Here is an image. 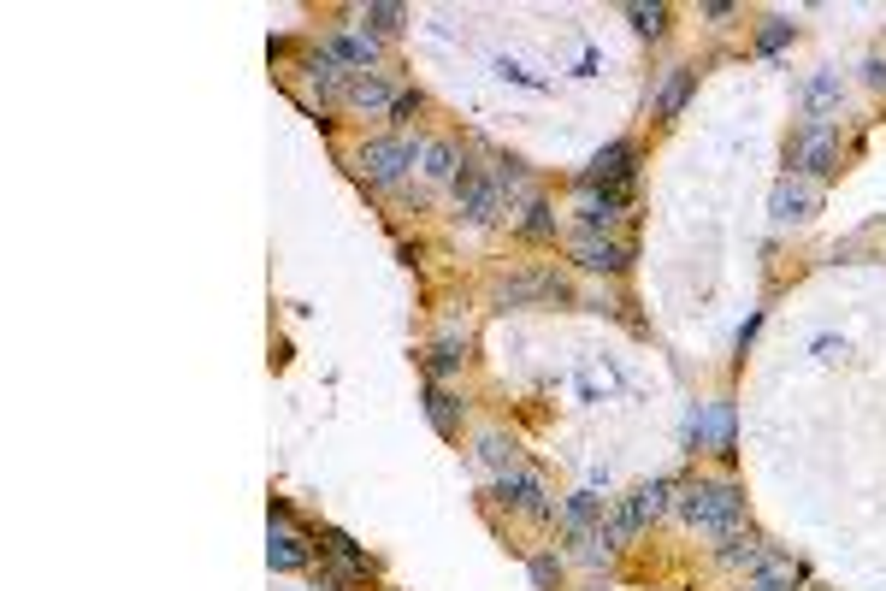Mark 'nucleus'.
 I'll return each instance as SVG.
<instances>
[{
  "label": "nucleus",
  "instance_id": "nucleus-1",
  "mask_svg": "<svg viewBox=\"0 0 886 591\" xmlns=\"http://www.w3.org/2000/svg\"><path fill=\"white\" fill-rule=\"evenodd\" d=\"M674 509L686 526L709 532V538H727V532L745 526V491L727 485V479H697V485H686V497H674Z\"/></svg>",
  "mask_w": 886,
  "mask_h": 591
},
{
  "label": "nucleus",
  "instance_id": "nucleus-2",
  "mask_svg": "<svg viewBox=\"0 0 886 591\" xmlns=\"http://www.w3.org/2000/svg\"><path fill=\"white\" fill-rule=\"evenodd\" d=\"M414 160H420V142H408V136H367L355 148V172L367 184H402Z\"/></svg>",
  "mask_w": 886,
  "mask_h": 591
},
{
  "label": "nucleus",
  "instance_id": "nucleus-3",
  "mask_svg": "<svg viewBox=\"0 0 886 591\" xmlns=\"http://www.w3.org/2000/svg\"><path fill=\"white\" fill-rule=\"evenodd\" d=\"M638 178V142H609V148H597L591 154V166L579 172V190H633Z\"/></svg>",
  "mask_w": 886,
  "mask_h": 591
},
{
  "label": "nucleus",
  "instance_id": "nucleus-4",
  "mask_svg": "<svg viewBox=\"0 0 886 591\" xmlns=\"http://www.w3.org/2000/svg\"><path fill=\"white\" fill-rule=\"evenodd\" d=\"M455 213H461L467 225H497V219H503V190H497V178L479 172V166H461V178H455Z\"/></svg>",
  "mask_w": 886,
  "mask_h": 591
},
{
  "label": "nucleus",
  "instance_id": "nucleus-5",
  "mask_svg": "<svg viewBox=\"0 0 886 591\" xmlns=\"http://www.w3.org/2000/svg\"><path fill=\"white\" fill-rule=\"evenodd\" d=\"M786 166H792V178H827V172H839V136L827 131V125H804V131L792 136V148H786Z\"/></svg>",
  "mask_w": 886,
  "mask_h": 591
},
{
  "label": "nucleus",
  "instance_id": "nucleus-6",
  "mask_svg": "<svg viewBox=\"0 0 886 591\" xmlns=\"http://www.w3.org/2000/svg\"><path fill=\"white\" fill-rule=\"evenodd\" d=\"M686 450H715L733 461V402H697L686 420Z\"/></svg>",
  "mask_w": 886,
  "mask_h": 591
},
{
  "label": "nucleus",
  "instance_id": "nucleus-7",
  "mask_svg": "<svg viewBox=\"0 0 886 591\" xmlns=\"http://www.w3.org/2000/svg\"><path fill=\"white\" fill-rule=\"evenodd\" d=\"M568 278L538 266V272H520V278H503L497 284V308H526V302H568Z\"/></svg>",
  "mask_w": 886,
  "mask_h": 591
},
{
  "label": "nucleus",
  "instance_id": "nucleus-8",
  "mask_svg": "<svg viewBox=\"0 0 886 591\" xmlns=\"http://www.w3.org/2000/svg\"><path fill=\"white\" fill-rule=\"evenodd\" d=\"M573 266H585V272H597V278H621V272L633 266V243L579 231V237H573Z\"/></svg>",
  "mask_w": 886,
  "mask_h": 591
},
{
  "label": "nucleus",
  "instance_id": "nucleus-9",
  "mask_svg": "<svg viewBox=\"0 0 886 591\" xmlns=\"http://www.w3.org/2000/svg\"><path fill=\"white\" fill-rule=\"evenodd\" d=\"M816 207H822V190L810 184V178H780L774 184V196H768V213H774V225H804V219H816Z\"/></svg>",
  "mask_w": 886,
  "mask_h": 591
},
{
  "label": "nucleus",
  "instance_id": "nucleus-10",
  "mask_svg": "<svg viewBox=\"0 0 886 591\" xmlns=\"http://www.w3.org/2000/svg\"><path fill=\"white\" fill-rule=\"evenodd\" d=\"M497 503H508L514 515H532V521H544V515H550V491H544V479H538V473H526V467L497 473Z\"/></svg>",
  "mask_w": 886,
  "mask_h": 591
},
{
  "label": "nucleus",
  "instance_id": "nucleus-11",
  "mask_svg": "<svg viewBox=\"0 0 886 591\" xmlns=\"http://www.w3.org/2000/svg\"><path fill=\"white\" fill-rule=\"evenodd\" d=\"M627 201L633 190H579V231H591V237H609L615 225H621V213H627Z\"/></svg>",
  "mask_w": 886,
  "mask_h": 591
},
{
  "label": "nucleus",
  "instance_id": "nucleus-12",
  "mask_svg": "<svg viewBox=\"0 0 886 591\" xmlns=\"http://www.w3.org/2000/svg\"><path fill=\"white\" fill-rule=\"evenodd\" d=\"M715 556H721L727 568H751V574H757L762 562L774 556V544H762V538L751 532V526H739V532H727V538L715 544Z\"/></svg>",
  "mask_w": 886,
  "mask_h": 591
},
{
  "label": "nucleus",
  "instance_id": "nucleus-13",
  "mask_svg": "<svg viewBox=\"0 0 886 591\" xmlns=\"http://www.w3.org/2000/svg\"><path fill=\"white\" fill-rule=\"evenodd\" d=\"M266 562H272V574H296V568H308V538H302L296 526H272V538H266Z\"/></svg>",
  "mask_w": 886,
  "mask_h": 591
},
{
  "label": "nucleus",
  "instance_id": "nucleus-14",
  "mask_svg": "<svg viewBox=\"0 0 886 591\" xmlns=\"http://www.w3.org/2000/svg\"><path fill=\"white\" fill-rule=\"evenodd\" d=\"M697 89V71L692 66H668V77H662V89H656V119L668 125V119H680L686 113V101H692Z\"/></svg>",
  "mask_w": 886,
  "mask_h": 591
},
{
  "label": "nucleus",
  "instance_id": "nucleus-15",
  "mask_svg": "<svg viewBox=\"0 0 886 591\" xmlns=\"http://www.w3.org/2000/svg\"><path fill=\"white\" fill-rule=\"evenodd\" d=\"M839 101H845L839 71H816V77L804 83V119H810V125H827V113H839Z\"/></svg>",
  "mask_w": 886,
  "mask_h": 591
},
{
  "label": "nucleus",
  "instance_id": "nucleus-16",
  "mask_svg": "<svg viewBox=\"0 0 886 591\" xmlns=\"http://www.w3.org/2000/svg\"><path fill=\"white\" fill-rule=\"evenodd\" d=\"M331 54H337L349 71H373L379 66V36H373V30H337V36H331Z\"/></svg>",
  "mask_w": 886,
  "mask_h": 591
},
{
  "label": "nucleus",
  "instance_id": "nucleus-17",
  "mask_svg": "<svg viewBox=\"0 0 886 591\" xmlns=\"http://www.w3.org/2000/svg\"><path fill=\"white\" fill-rule=\"evenodd\" d=\"M343 101H349V107H361V113H390L396 89L384 83L379 71H355V77H349V89H343Z\"/></svg>",
  "mask_w": 886,
  "mask_h": 591
},
{
  "label": "nucleus",
  "instance_id": "nucleus-18",
  "mask_svg": "<svg viewBox=\"0 0 886 591\" xmlns=\"http://www.w3.org/2000/svg\"><path fill=\"white\" fill-rule=\"evenodd\" d=\"M319 550L337 562V568H355V574H373V556L349 538V532H337V526H319Z\"/></svg>",
  "mask_w": 886,
  "mask_h": 591
},
{
  "label": "nucleus",
  "instance_id": "nucleus-19",
  "mask_svg": "<svg viewBox=\"0 0 886 591\" xmlns=\"http://www.w3.org/2000/svg\"><path fill=\"white\" fill-rule=\"evenodd\" d=\"M461 166H467V160H461V148H455V142H420V172H426L432 184H455V178H461Z\"/></svg>",
  "mask_w": 886,
  "mask_h": 591
},
{
  "label": "nucleus",
  "instance_id": "nucleus-20",
  "mask_svg": "<svg viewBox=\"0 0 886 591\" xmlns=\"http://www.w3.org/2000/svg\"><path fill=\"white\" fill-rule=\"evenodd\" d=\"M426 420L438 426L443 438H455L461 432V396H449L443 385H426Z\"/></svg>",
  "mask_w": 886,
  "mask_h": 591
},
{
  "label": "nucleus",
  "instance_id": "nucleus-21",
  "mask_svg": "<svg viewBox=\"0 0 886 591\" xmlns=\"http://www.w3.org/2000/svg\"><path fill=\"white\" fill-rule=\"evenodd\" d=\"M798 586V574H792V562H786V550H774L768 562H762L757 574L745 580V591H792Z\"/></svg>",
  "mask_w": 886,
  "mask_h": 591
},
{
  "label": "nucleus",
  "instance_id": "nucleus-22",
  "mask_svg": "<svg viewBox=\"0 0 886 591\" xmlns=\"http://www.w3.org/2000/svg\"><path fill=\"white\" fill-rule=\"evenodd\" d=\"M479 461H485L491 473H514V467H520V444L503 438V432H485V438H479Z\"/></svg>",
  "mask_w": 886,
  "mask_h": 591
},
{
  "label": "nucleus",
  "instance_id": "nucleus-23",
  "mask_svg": "<svg viewBox=\"0 0 886 591\" xmlns=\"http://www.w3.org/2000/svg\"><path fill=\"white\" fill-rule=\"evenodd\" d=\"M668 503H674V485H668V479H650V485H638V491H633L638 521H656V515H668Z\"/></svg>",
  "mask_w": 886,
  "mask_h": 591
},
{
  "label": "nucleus",
  "instance_id": "nucleus-24",
  "mask_svg": "<svg viewBox=\"0 0 886 591\" xmlns=\"http://www.w3.org/2000/svg\"><path fill=\"white\" fill-rule=\"evenodd\" d=\"M461 361H467V337H461V343H455V337H438L432 355H426V373H432V379H449Z\"/></svg>",
  "mask_w": 886,
  "mask_h": 591
},
{
  "label": "nucleus",
  "instance_id": "nucleus-25",
  "mask_svg": "<svg viewBox=\"0 0 886 591\" xmlns=\"http://www.w3.org/2000/svg\"><path fill=\"white\" fill-rule=\"evenodd\" d=\"M402 18H408V12H402L396 0H373V6H361V24H367L373 36H396V30H402Z\"/></svg>",
  "mask_w": 886,
  "mask_h": 591
},
{
  "label": "nucleus",
  "instance_id": "nucleus-26",
  "mask_svg": "<svg viewBox=\"0 0 886 591\" xmlns=\"http://www.w3.org/2000/svg\"><path fill=\"white\" fill-rule=\"evenodd\" d=\"M491 178H497V190H503V196L532 201V178H526V166H520V160H491Z\"/></svg>",
  "mask_w": 886,
  "mask_h": 591
},
{
  "label": "nucleus",
  "instance_id": "nucleus-27",
  "mask_svg": "<svg viewBox=\"0 0 886 591\" xmlns=\"http://www.w3.org/2000/svg\"><path fill=\"white\" fill-rule=\"evenodd\" d=\"M526 237H532V243H550V237H556V207L544 196L526 201Z\"/></svg>",
  "mask_w": 886,
  "mask_h": 591
},
{
  "label": "nucleus",
  "instance_id": "nucleus-28",
  "mask_svg": "<svg viewBox=\"0 0 886 591\" xmlns=\"http://www.w3.org/2000/svg\"><path fill=\"white\" fill-rule=\"evenodd\" d=\"M627 18H633L638 36H650V42L668 30V6H627Z\"/></svg>",
  "mask_w": 886,
  "mask_h": 591
},
{
  "label": "nucleus",
  "instance_id": "nucleus-29",
  "mask_svg": "<svg viewBox=\"0 0 886 591\" xmlns=\"http://www.w3.org/2000/svg\"><path fill=\"white\" fill-rule=\"evenodd\" d=\"M792 36H798V24H786V18H768V24L757 30V54H780Z\"/></svg>",
  "mask_w": 886,
  "mask_h": 591
},
{
  "label": "nucleus",
  "instance_id": "nucleus-30",
  "mask_svg": "<svg viewBox=\"0 0 886 591\" xmlns=\"http://www.w3.org/2000/svg\"><path fill=\"white\" fill-rule=\"evenodd\" d=\"M420 113H426V95H420V89H396L390 119H396V125H408V119H420Z\"/></svg>",
  "mask_w": 886,
  "mask_h": 591
},
{
  "label": "nucleus",
  "instance_id": "nucleus-31",
  "mask_svg": "<svg viewBox=\"0 0 886 591\" xmlns=\"http://www.w3.org/2000/svg\"><path fill=\"white\" fill-rule=\"evenodd\" d=\"M556 580H562V562H556V556H532V586L550 591Z\"/></svg>",
  "mask_w": 886,
  "mask_h": 591
},
{
  "label": "nucleus",
  "instance_id": "nucleus-32",
  "mask_svg": "<svg viewBox=\"0 0 886 591\" xmlns=\"http://www.w3.org/2000/svg\"><path fill=\"white\" fill-rule=\"evenodd\" d=\"M863 83H869V89H886V60H881V54H869V60H863Z\"/></svg>",
  "mask_w": 886,
  "mask_h": 591
},
{
  "label": "nucleus",
  "instance_id": "nucleus-33",
  "mask_svg": "<svg viewBox=\"0 0 886 591\" xmlns=\"http://www.w3.org/2000/svg\"><path fill=\"white\" fill-rule=\"evenodd\" d=\"M703 18H709V24H727V18H733V6H727V0H709V6H703Z\"/></svg>",
  "mask_w": 886,
  "mask_h": 591
}]
</instances>
